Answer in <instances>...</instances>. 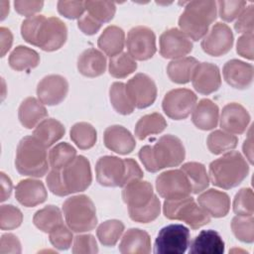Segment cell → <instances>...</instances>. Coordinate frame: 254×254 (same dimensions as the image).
<instances>
[{
  "instance_id": "5bb4252c",
  "label": "cell",
  "mask_w": 254,
  "mask_h": 254,
  "mask_svg": "<svg viewBox=\"0 0 254 254\" xmlns=\"http://www.w3.org/2000/svg\"><path fill=\"white\" fill-rule=\"evenodd\" d=\"M127 93L136 108L151 106L157 98V86L154 80L145 73H137L126 83Z\"/></svg>"
},
{
  "instance_id": "db71d44e",
  "label": "cell",
  "mask_w": 254,
  "mask_h": 254,
  "mask_svg": "<svg viewBox=\"0 0 254 254\" xmlns=\"http://www.w3.org/2000/svg\"><path fill=\"white\" fill-rule=\"evenodd\" d=\"M254 36L253 33L243 34L237 40L236 52L239 56L252 61L254 59Z\"/></svg>"
},
{
  "instance_id": "5b68a950",
  "label": "cell",
  "mask_w": 254,
  "mask_h": 254,
  "mask_svg": "<svg viewBox=\"0 0 254 254\" xmlns=\"http://www.w3.org/2000/svg\"><path fill=\"white\" fill-rule=\"evenodd\" d=\"M249 173V165L237 151H229L209 164L208 175L213 186L229 190L240 185Z\"/></svg>"
},
{
  "instance_id": "bcb514c9",
  "label": "cell",
  "mask_w": 254,
  "mask_h": 254,
  "mask_svg": "<svg viewBox=\"0 0 254 254\" xmlns=\"http://www.w3.org/2000/svg\"><path fill=\"white\" fill-rule=\"evenodd\" d=\"M233 211L237 215L251 216L254 213V195L249 188L241 189L234 196Z\"/></svg>"
},
{
  "instance_id": "484cf974",
  "label": "cell",
  "mask_w": 254,
  "mask_h": 254,
  "mask_svg": "<svg viewBox=\"0 0 254 254\" xmlns=\"http://www.w3.org/2000/svg\"><path fill=\"white\" fill-rule=\"evenodd\" d=\"M224 241L218 232L212 229L201 230L190 243L191 254H221L224 252Z\"/></svg>"
},
{
  "instance_id": "f1b7e54d",
  "label": "cell",
  "mask_w": 254,
  "mask_h": 254,
  "mask_svg": "<svg viewBox=\"0 0 254 254\" xmlns=\"http://www.w3.org/2000/svg\"><path fill=\"white\" fill-rule=\"evenodd\" d=\"M48 116V111L44 104L35 97L25 98L19 106L18 117L20 123L27 129L36 127Z\"/></svg>"
},
{
  "instance_id": "94428289",
  "label": "cell",
  "mask_w": 254,
  "mask_h": 254,
  "mask_svg": "<svg viewBox=\"0 0 254 254\" xmlns=\"http://www.w3.org/2000/svg\"><path fill=\"white\" fill-rule=\"evenodd\" d=\"M0 178H1V199L0 200L3 202L10 197L13 185H12L11 179L5 173L1 172Z\"/></svg>"
},
{
  "instance_id": "e575fe53",
  "label": "cell",
  "mask_w": 254,
  "mask_h": 254,
  "mask_svg": "<svg viewBox=\"0 0 254 254\" xmlns=\"http://www.w3.org/2000/svg\"><path fill=\"white\" fill-rule=\"evenodd\" d=\"M35 226L43 232L50 233L60 224L64 223L61 209L56 205H46L36 211L33 217Z\"/></svg>"
},
{
  "instance_id": "681fc988",
  "label": "cell",
  "mask_w": 254,
  "mask_h": 254,
  "mask_svg": "<svg viewBox=\"0 0 254 254\" xmlns=\"http://www.w3.org/2000/svg\"><path fill=\"white\" fill-rule=\"evenodd\" d=\"M50 242L52 245L59 250H66L70 247L72 242V232L68 226L64 223L57 226L50 233Z\"/></svg>"
},
{
  "instance_id": "30bf717a",
  "label": "cell",
  "mask_w": 254,
  "mask_h": 254,
  "mask_svg": "<svg viewBox=\"0 0 254 254\" xmlns=\"http://www.w3.org/2000/svg\"><path fill=\"white\" fill-rule=\"evenodd\" d=\"M190 243V229L183 224H169L159 231L155 240L157 254H183Z\"/></svg>"
},
{
  "instance_id": "f907efd6",
  "label": "cell",
  "mask_w": 254,
  "mask_h": 254,
  "mask_svg": "<svg viewBox=\"0 0 254 254\" xmlns=\"http://www.w3.org/2000/svg\"><path fill=\"white\" fill-rule=\"evenodd\" d=\"M98 246L93 235L91 234H79L73 239L72 253L82 254V253H97Z\"/></svg>"
},
{
  "instance_id": "4316f807",
  "label": "cell",
  "mask_w": 254,
  "mask_h": 254,
  "mask_svg": "<svg viewBox=\"0 0 254 254\" xmlns=\"http://www.w3.org/2000/svg\"><path fill=\"white\" fill-rule=\"evenodd\" d=\"M123 254H148L151 252L150 235L140 228L128 229L118 247Z\"/></svg>"
},
{
  "instance_id": "9a60e30c",
  "label": "cell",
  "mask_w": 254,
  "mask_h": 254,
  "mask_svg": "<svg viewBox=\"0 0 254 254\" xmlns=\"http://www.w3.org/2000/svg\"><path fill=\"white\" fill-rule=\"evenodd\" d=\"M201 49L212 57H220L227 54L233 46V34L224 23L218 22L212 26L201 41Z\"/></svg>"
},
{
  "instance_id": "7402d4cb",
  "label": "cell",
  "mask_w": 254,
  "mask_h": 254,
  "mask_svg": "<svg viewBox=\"0 0 254 254\" xmlns=\"http://www.w3.org/2000/svg\"><path fill=\"white\" fill-rule=\"evenodd\" d=\"M16 199L26 207L43 203L48 196L44 184L35 179H25L18 183L15 190Z\"/></svg>"
},
{
  "instance_id": "74e56055",
  "label": "cell",
  "mask_w": 254,
  "mask_h": 254,
  "mask_svg": "<svg viewBox=\"0 0 254 254\" xmlns=\"http://www.w3.org/2000/svg\"><path fill=\"white\" fill-rule=\"evenodd\" d=\"M109 99L111 105L116 112L122 115H129L134 111V104L132 103L127 90L126 84L123 82H113L109 89Z\"/></svg>"
},
{
  "instance_id": "c3c4849f",
  "label": "cell",
  "mask_w": 254,
  "mask_h": 254,
  "mask_svg": "<svg viewBox=\"0 0 254 254\" xmlns=\"http://www.w3.org/2000/svg\"><path fill=\"white\" fill-rule=\"evenodd\" d=\"M218 6V13L222 20L231 22L238 18V16L245 9L246 2L243 0H222L216 2Z\"/></svg>"
},
{
  "instance_id": "ee69618b",
  "label": "cell",
  "mask_w": 254,
  "mask_h": 254,
  "mask_svg": "<svg viewBox=\"0 0 254 254\" xmlns=\"http://www.w3.org/2000/svg\"><path fill=\"white\" fill-rule=\"evenodd\" d=\"M231 229L235 237L245 243L254 241V218L251 216L236 215L231 220Z\"/></svg>"
},
{
  "instance_id": "680465c9",
  "label": "cell",
  "mask_w": 254,
  "mask_h": 254,
  "mask_svg": "<svg viewBox=\"0 0 254 254\" xmlns=\"http://www.w3.org/2000/svg\"><path fill=\"white\" fill-rule=\"evenodd\" d=\"M46 182H47V186L49 188V190L56 195L59 196H65L67 195L63 185H62V181L60 178V171L58 169H52L47 178H46Z\"/></svg>"
},
{
  "instance_id": "52a82bcc",
  "label": "cell",
  "mask_w": 254,
  "mask_h": 254,
  "mask_svg": "<svg viewBox=\"0 0 254 254\" xmlns=\"http://www.w3.org/2000/svg\"><path fill=\"white\" fill-rule=\"evenodd\" d=\"M65 222L71 231L87 232L97 225L96 208L93 201L85 194L73 195L63 203Z\"/></svg>"
},
{
  "instance_id": "9c48e42d",
  "label": "cell",
  "mask_w": 254,
  "mask_h": 254,
  "mask_svg": "<svg viewBox=\"0 0 254 254\" xmlns=\"http://www.w3.org/2000/svg\"><path fill=\"white\" fill-rule=\"evenodd\" d=\"M59 171L62 185L67 195L85 190L92 182L90 163L81 155L76 156Z\"/></svg>"
},
{
  "instance_id": "3957f363",
  "label": "cell",
  "mask_w": 254,
  "mask_h": 254,
  "mask_svg": "<svg viewBox=\"0 0 254 254\" xmlns=\"http://www.w3.org/2000/svg\"><path fill=\"white\" fill-rule=\"evenodd\" d=\"M95 174L99 185L111 188H124L130 182L141 180L144 175L135 160L115 156L100 157L96 162Z\"/></svg>"
},
{
  "instance_id": "e0dca14e",
  "label": "cell",
  "mask_w": 254,
  "mask_h": 254,
  "mask_svg": "<svg viewBox=\"0 0 254 254\" xmlns=\"http://www.w3.org/2000/svg\"><path fill=\"white\" fill-rule=\"evenodd\" d=\"M67 80L60 74H49L43 77L37 85L38 99L46 105H58L66 96Z\"/></svg>"
},
{
  "instance_id": "d590c367",
  "label": "cell",
  "mask_w": 254,
  "mask_h": 254,
  "mask_svg": "<svg viewBox=\"0 0 254 254\" xmlns=\"http://www.w3.org/2000/svg\"><path fill=\"white\" fill-rule=\"evenodd\" d=\"M181 170L188 177L192 193H199L206 190L209 185V178L204 165L197 162H188L181 167Z\"/></svg>"
},
{
  "instance_id": "603a6c76",
  "label": "cell",
  "mask_w": 254,
  "mask_h": 254,
  "mask_svg": "<svg viewBox=\"0 0 254 254\" xmlns=\"http://www.w3.org/2000/svg\"><path fill=\"white\" fill-rule=\"evenodd\" d=\"M152 185L147 181H133L127 184L122 190V198L128 208L146 206L154 197Z\"/></svg>"
},
{
  "instance_id": "2e32d148",
  "label": "cell",
  "mask_w": 254,
  "mask_h": 254,
  "mask_svg": "<svg viewBox=\"0 0 254 254\" xmlns=\"http://www.w3.org/2000/svg\"><path fill=\"white\" fill-rule=\"evenodd\" d=\"M160 54L165 59L185 58L192 51L190 39L180 29L171 28L160 36Z\"/></svg>"
},
{
  "instance_id": "f5cc1de1",
  "label": "cell",
  "mask_w": 254,
  "mask_h": 254,
  "mask_svg": "<svg viewBox=\"0 0 254 254\" xmlns=\"http://www.w3.org/2000/svg\"><path fill=\"white\" fill-rule=\"evenodd\" d=\"M234 29L237 33L249 34L253 33L254 30V5L251 4L247 6L242 13L238 16Z\"/></svg>"
},
{
  "instance_id": "7c38bea8",
  "label": "cell",
  "mask_w": 254,
  "mask_h": 254,
  "mask_svg": "<svg viewBox=\"0 0 254 254\" xmlns=\"http://www.w3.org/2000/svg\"><path fill=\"white\" fill-rule=\"evenodd\" d=\"M156 189L158 193L166 199L186 197L192 192L191 185L181 169L160 174L156 179Z\"/></svg>"
},
{
  "instance_id": "ba28073f",
  "label": "cell",
  "mask_w": 254,
  "mask_h": 254,
  "mask_svg": "<svg viewBox=\"0 0 254 254\" xmlns=\"http://www.w3.org/2000/svg\"><path fill=\"white\" fill-rule=\"evenodd\" d=\"M163 212L168 219L184 221L192 229H198L208 224L211 219L210 215L190 195L166 199L163 204Z\"/></svg>"
},
{
  "instance_id": "be15d7a7",
  "label": "cell",
  "mask_w": 254,
  "mask_h": 254,
  "mask_svg": "<svg viewBox=\"0 0 254 254\" xmlns=\"http://www.w3.org/2000/svg\"><path fill=\"white\" fill-rule=\"evenodd\" d=\"M0 6H1V20H4L7 14L9 13V2L0 1Z\"/></svg>"
},
{
  "instance_id": "60d3db41",
  "label": "cell",
  "mask_w": 254,
  "mask_h": 254,
  "mask_svg": "<svg viewBox=\"0 0 254 254\" xmlns=\"http://www.w3.org/2000/svg\"><path fill=\"white\" fill-rule=\"evenodd\" d=\"M137 68V64L128 53H120L109 59L108 70L115 78H124L133 73Z\"/></svg>"
},
{
  "instance_id": "cb8c5ba5",
  "label": "cell",
  "mask_w": 254,
  "mask_h": 254,
  "mask_svg": "<svg viewBox=\"0 0 254 254\" xmlns=\"http://www.w3.org/2000/svg\"><path fill=\"white\" fill-rule=\"evenodd\" d=\"M197 202L210 217H223L230 209V198L228 194L214 189H209L200 193L197 197Z\"/></svg>"
},
{
  "instance_id": "ffe728a7",
  "label": "cell",
  "mask_w": 254,
  "mask_h": 254,
  "mask_svg": "<svg viewBox=\"0 0 254 254\" xmlns=\"http://www.w3.org/2000/svg\"><path fill=\"white\" fill-rule=\"evenodd\" d=\"M222 74L224 80L233 88L245 89L252 84L254 68L251 64L233 59L225 63Z\"/></svg>"
},
{
  "instance_id": "6125c7cd",
  "label": "cell",
  "mask_w": 254,
  "mask_h": 254,
  "mask_svg": "<svg viewBox=\"0 0 254 254\" xmlns=\"http://www.w3.org/2000/svg\"><path fill=\"white\" fill-rule=\"evenodd\" d=\"M243 152L246 156V159L250 164H253V139H252V126L249 129L248 136L243 143Z\"/></svg>"
},
{
  "instance_id": "d4e9b609",
  "label": "cell",
  "mask_w": 254,
  "mask_h": 254,
  "mask_svg": "<svg viewBox=\"0 0 254 254\" xmlns=\"http://www.w3.org/2000/svg\"><path fill=\"white\" fill-rule=\"evenodd\" d=\"M219 120V109L216 103L210 99L203 98L195 104L191 121L193 125L200 130H211L217 126Z\"/></svg>"
},
{
  "instance_id": "b9f144b4",
  "label": "cell",
  "mask_w": 254,
  "mask_h": 254,
  "mask_svg": "<svg viewBox=\"0 0 254 254\" xmlns=\"http://www.w3.org/2000/svg\"><path fill=\"white\" fill-rule=\"evenodd\" d=\"M76 157V150L66 142L54 146L49 151V163L52 169H63Z\"/></svg>"
},
{
  "instance_id": "11a10c76",
  "label": "cell",
  "mask_w": 254,
  "mask_h": 254,
  "mask_svg": "<svg viewBox=\"0 0 254 254\" xmlns=\"http://www.w3.org/2000/svg\"><path fill=\"white\" fill-rule=\"evenodd\" d=\"M21 243L18 237L12 233H5L0 240L1 254H17L21 253Z\"/></svg>"
},
{
  "instance_id": "6f0895ef",
  "label": "cell",
  "mask_w": 254,
  "mask_h": 254,
  "mask_svg": "<svg viewBox=\"0 0 254 254\" xmlns=\"http://www.w3.org/2000/svg\"><path fill=\"white\" fill-rule=\"evenodd\" d=\"M102 24L91 17L88 13L83 14L77 20V27L78 29L85 35H94L96 34L99 29L101 28Z\"/></svg>"
},
{
  "instance_id": "f546056e",
  "label": "cell",
  "mask_w": 254,
  "mask_h": 254,
  "mask_svg": "<svg viewBox=\"0 0 254 254\" xmlns=\"http://www.w3.org/2000/svg\"><path fill=\"white\" fill-rule=\"evenodd\" d=\"M98 48L112 58L122 53L125 45V33L117 26H108L101 33L97 41Z\"/></svg>"
},
{
  "instance_id": "7bdbcfd3",
  "label": "cell",
  "mask_w": 254,
  "mask_h": 254,
  "mask_svg": "<svg viewBox=\"0 0 254 254\" xmlns=\"http://www.w3.org/2000/svg\"><path fill=\"white\" fill-rule=\"evenodd\" d=\"M84 7L87 13L101 24L113 19L116 7L111 1H84Z\"/></svg>"
},
{
  "instance_id": "1f68e13d",
  "label": "cell",
  "mask_w": 254,
  "mask_h": 254,
  "mask_svg": "<svg viewBox=\"0 0 254 254\" xmlns=\"http://www.w3.org/2000/svg\"><path fill=\"white\" fill-rule=\"evenodd\" d=\"M64 132V126L59 120L55 118H47L36 126L33 136L48 148L62 139Z\"/></svg>"
},
{
  "instance_id": "4fadbf2b",
  "label": "cell",
  "mask_w": 254,
  "mask_h": 254,
  "mask_svg": "<svg viewBox=\"0 0 254 254\" xmlns=\"http://www.w3.org/2000/svg\"><path fill=\"white\" fill-rule=\"evenodd\" d=\"M126 47L131 58L137 61L151 59L156 53V36L146 26H136L127 35Z\"/></svg>"
},
{
  "instance_id": "4dcf8cb0",
  "label": "cell",
  "mask_w": 254,
  "mask_h": 254,
  "mask_svg": "<svg viewBox=\"0 0 254 254\" xmlns=\"http://www.w3.org/2000/svg\"><path fill=\"white\" fill-rule=\"evenodd\" d=\"M198 64V61L192 57L173 60L167 66L168 76L175 83H188L191 80L193 71Z\"/></svg>"
},
{
  "instance_id": "83f0119b",
  "label": "cell",
  "mask_w": 254,
  "mask_h": 254,
  "mask_svg": "<svg viewBox=\"0 0 254 254\" xmlns=\"http://www.w3.org/2000/svg\"><path fill=\"white\" fill-rule=\"evenodd\" d=\"M106 64L105 56L94 48L83 51L77 60L78 71L87 77H96L103 74Z\"/></svg>"
},
{
  "instance_id": "d6a6232c",
  "label": "cell",
  "mask_w": 254,
  "mask_h": 254,
  "mask_svg": "<svg viewBox=\"0 0 254 254\" xmlns=\"http://www.w3.org/2000/svg\"><path fill=\"white\" fill-rule=\"evenodd\" d=\"M8 63L14 70H28L36 67L40 64V56L31 48L18 46L11 52Z\"/></svg>"
},
{
  "instance_id": "f35d334b",
  "label": "cell",
  "mask_w": 254,
  "mask_h": 254,
  "mask_svg": "<svg viewBox=\"0 0 254 254\" xmlns=\"http://www.w3.org/2000/svg\"><path fill=\"white\" fill-rule=\"evenodd\" d=\"M71 141L81 150L92 148L97 139L95 128L87 122H77L70 129Z\"/></svg>"
},
{
  "instance_id": "816d5d0a",
  "label": "cell",
  "mask_w": 254,
  "mask_h": 254,
  "mask_svg": "<svg viewBox=\"0 0 254 254\" xmlns=\"http://www.w3.org/2000/svg\"><path fill=\"white\" fill-rule=\"evenodd\" d=\"M57 6L59 13L67 19H79L85 11L84 2L82 1L61 0L58 2Z\"/></svg>"
},
{
  "instance_id": "8d00e7d4",
  "label": "cell",
  "mask_w": 254,
  "mask_h": 254,
  "mask_svg": "<svg viewBox=\"0 0 254 254\" xmlns=\"http://www.w3.org/2000/svg\"><path fill=\"white\" fill-rule=\"evenodd\" d=\"M237 143V137L224 130H214L206 139L207 148L210 153L214 155L226 153L235 149Z\"/></svg>"
},
{
  "instance_id": "ab89813d",
  "label": "cell",
  "mask_w": 254,
  "mask_h": 254,
  "mask_svg": "<svg viewBox=\"0 0 254 254\" xmlns=\"http://www.w3.org/2000/svg\"><path fill=\"white\" fill-rule=\"evenodd\" d=\"M124 231V224L118 219H109L100 223L96 229L99 242L107 247L114 246Z\"/></svg>"
},
{
  "instance_id": "8fae6325",
  "label": "cell",
  "mask_w": 254,
  "mask_h": 254,
  "mask_svg": "<svg viewBox=\"0 0 254 254\" xmlns=\"http://www.w3.org/2000/svg\"><path fill=\"white\" fill-rule=\"evenodd\" d=\"M197 97L188 88H176L166 93L162 107L166 115L174 120L186 119L193 110Z\"/></svg>"
},
{
  "instance_id": "d6986e66",
  "label": "cell",
  "mask_w": 254,
  "mask_h": 254,
  "mask_svg": "<svg viewBox=\"0 0 254 254\" xmlns=\"http://www.w3.org/2000/svg\"><path fill=\"white\" fill-rule=\"evenodd\" d=\"M219 120L222 130L231 134L240 135L248 127L250 114L241 104L231 102L222 108Z\"/></svg>"
},
{
  "instance_id": "ac0fdd59",
  "label": "cell",
  "mask_w": 254,
  "mask_h": 254,
  "mask_svg": "<svg viewBox=\"0 0 254 254\" xmlns=\"http://www.w3.org/2000/svg\"><path fill=\"white\" fill-rule=\"evenodd\" d=\"M191 83L193 88L200 94L208 95L216 91L221 85L218 66L211 63H199L193 71Z\"/></svg>"
},
{
  "instance_id": "277c9868",
  "label": "cell",
  "mask_w": 254,
  "mask_h": 254,
  "mask_svg": "<svg viewBox=\"0 0 254 254\" xmlns=\"http://www.w3.org/2000/svg\"><path fill=\"white\" fill-rule=\"evenodd\" d=\"M217 15L215 1L198 0L188 2L179 18L180 30L192 41H198L208 32Z\"/></svg>"
},
{
  "instance_id": "836d02e7",
  "label": "cell",
  "mask_w": 254,
  "mask_h": 254,
  "mask_svg": "<svg viewBox=\"0 0 254 254\" xmlns=\"http://www.w3.org/2000/svg\"><path fill=\"white\" fill-rule=\"evenodd\" d=\"M167 127V122L163 115L154 112L142 116L135 125V136L139 140H144L150 135L159 134Z\"/></svg>"
},
{
  "instance_id": "7a4b0ae2",
  "label": "cell",
  "mask_w": 254,
  "mask_h": 254,
  "mask_svg": "<svg viewBox=\"0 0 254 254\" xmlns=\"http://www.w3.org/2000/svg\"><path fill=\"white\" fill-rule=\"evenodd\" d=\"M139 158L148 172L156 173L165 168L181 165L186 157L183 142L176 136H162L154 146L146 145L139 151Z\"/></svg>"
},
{
  "instance_id": "7dc6e473",
  "label": "cell",
  "mask_w": 254,
  "mask_h": 254,
  "mask_svg": "<svg viewBox=\"0 0 254 254\" xmlns=\"http://www.w3.org/2000/svg\"><path fill=\"white\" fill-rule=\"evenodd\" d=\"M23 221L22 211L12 205L3 204L0 207V228L2 230H11L19 227Z\"/></svg>"
},
{
  "instance_id": "44dd1931",
  "label": "cell",
  "mask_w": 254,
  "mask_h": 254,
  "mask_svg": "<svg viewBox=\"0 0 254 254\" xmlns=\"http://www.w3.org/2000/svg\"><path fill=\"white\" fill-rule=\"evenodd\" d=\"M103 141L106 148L120 155L130 154L136 146L131 132L121 125L107 127L103 134Z\"/></svg>"
},
{
  "instance_id": "8992f818",
  "label": "cell",
  "mask_w": 254,
  "mask_h": 254,
  "mask_svg": "<svg viewBox=\"0 0 254 254\" xmlns=\"http://www.w3.org/2000/svg\"><path fill=\"white\" fill-rule=\"evenodd\" d=\"M15 167L19 174L42 178L50 168L47 147L34 136H25L17 146Z\"/></svg>"
},
{
  "instance_id": "91938a15",
  "label": "cell",
  "mask_w": 254,
  "mask_h": 254,
  "mask_svg": "<svg viewBox=\"0 0 254 254\" xmlns=\"http://www.w3.org/2000/svg\"><path fill=\"white\" fill-rule=\"evenodd\" d=\"M0 35H1V57H4L6 53L10 50L13 44V35L11 31L5 27L0 28Z\"/></svg>"
},
{
  "instance_id": "f6af8a7d",
  "label": "cell",
  "mask_w": 254,
  "mask_h": 254,
  "mask_svg": "<svg viewBox=\"0 0 254 254\" xmlns=\"http://www.w3.org/2000/svg\"><path fill=\"white\" fill-rule=\"evenodd\" d=\"M161 212V202L155 194L152 200L141 208H128V213L133 221L148 223L154 221Z\"/></svg>"
},
{
  "instance_id": "6da1fadb",
  "label": "cell",
  "mask_w": 254,
  "mask_h": 254,
  "mask_svg": "<svg viewBox=\"0 0 254 254\" xmlns=\"http://www.w3.org/2000/svg\"><path fill=\"white\" fill-rule=\"evenodd\" d=\"M23 39L46 52L61 49L66 41L67 29L65 24L57 17L35 15L25 19L21 25Z\"/></svg>"
},
{
  "instance_id": "9f6ffc18",
  "label": "cell",
  "mask_w": 254,
  "mask_h": 254,
  "mask_svg": "<svg viewBox=\"0 0 254 254\" xmlns=\"http://www.w3.org/2000/svg\"><path fill=\"white\" fill-rule=\"evenodd\" d=\"M44 6L43 1H23V0H17L14 2L15 10L23 16L26 17H32L35 16L36 13L40 12Z\"/></svg>"
}]
</instances>
